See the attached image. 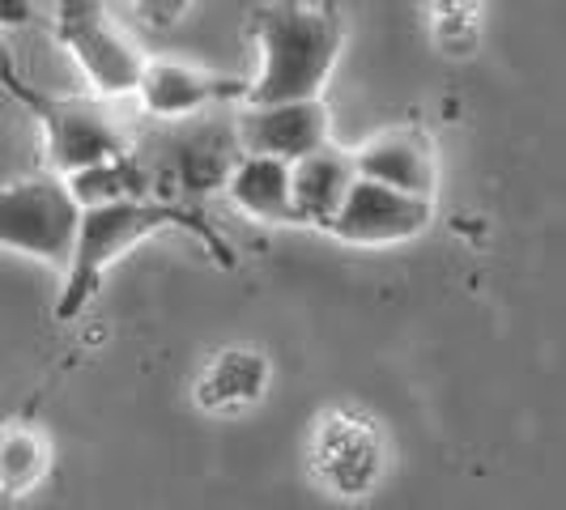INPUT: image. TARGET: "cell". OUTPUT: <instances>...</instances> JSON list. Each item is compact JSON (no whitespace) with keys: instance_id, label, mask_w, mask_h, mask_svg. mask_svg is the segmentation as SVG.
I'll list each match as a JSON object with an SVG mask.
<instances>
[{"instance_id":"6da1fadb","label":"cell","mask_w":566,"mask_h":510,"mask_svg":"<svg viewBox=\"0 0 566 510\" xmlns=\"http://www.w3.org/2000/svg\"><path fill=\"white\" fill-rule=\"evenodd\" d=\"M158 230H188L197 234L209 252L218 255V264H234L230 243L218 238L213 226L188 204H163V200H115L98 209H82V226L73 243V259L64 268V289H60L56 319H77L85 302L94 298V289L103 281V273L112 268L124 252H133L142 238Z\"/></svg>"},{"instance_id":"ba28073f","label":"cell","mask_w":566,"mask_h":510,"mask_svg":"<svg viewBox=\"0 0 566 510\" xmlns=\"http://www.w3.org/2000/svg\"><path fill=\"white\" fill-rule=\"evenodd\" d=\"M248 85L239 77H222V73H205L192 64H175V60H149L145 77L137 85V98L149 115L158 119H184V115L209 111L218 103H234L248 98Z\"/></svg>"},{"instance_id":"7c38bea8","label":"cell","mask_w":566,"mask_h":510,"mask_svg":"<svg viewBox=\"0 0 566 510\" xmlns=\"http://www.w3.org/2000/svg\"><path fill=\"white\" fill-rule=\"evenodd\" d=\"M48 472V443L30 425L0 429V493H27Z\"/></svg>"},{"instance_id":"8992f818","label":"cell","mask_w":566,"mask_h":510,"mask_svg":"<svg viewBox=\"0 0 566 510\" xmlns=\"http://www.w3.org/2000/svg\"><path fill=\"white\" fill-rule=\"evenodd\" d=\"M430 217H434V200L405 196V192L358 179L328 234L349 247H397V243L418 238L430 226Z\"/></svg>"},{"instance_id":"4fadbf2b","label":"cell","mask_w":566,"mask_h":510,"mask_svg":"<svg viewBox=\"0 0 566 510\" xmlns=\"http://www.w3.org/2000/svg\"><path fill=\"white\" fill-rule=\"evenodd\" d=\"M0 85H4V89H9V94L22 103V107H30V103L39 98V89H34V85H27V77L18 73V64H13V52L4 47V39H0Z\"/></svg>"},{"instance_id":"277c9868","label":"cell","mask_w":566,"mask_h":510,"mask_svg":"<svg viewBox=\"0 0 566 510\" xmlns=\"http://www.w3.org/2000/svg\"><path fill=\"white\" fill-rule=\"evenodd\" d=\"M30 111L43 124L48 162H52V170L64 183L85 174V170L112 167V162L133 158L128 128L115 119L103 98H52V94L39 89Z\"/></svg>"},{"instance_id":"5b68a950","label":"cell","mask_w":566,"mask_h":510,"mask_svg":"<svg viewBox=\"0 0 566 510\" xmlns=\"http://www.w3.org/2000/svg\"><path fill=\"white\" fill-rule=\"evenodd\" d=\"M56 39L103 98L137 94L149 60L133 43V34L107 13V4H85V0L56 4Z\"/></svg>"},{"instance_id":"30bf717a","label":"cell","mask_w":566,"mask_h":510,"mask_svg":"<svg viewBox=\"0 0 566 510\" xmlns=\"http://www.w3.org/2000/svg\"><path fill=\"white\" fill-rule=\"evenodd\" d=\"M354 183H358V162H354V153H345L337 145H324V149H315L312 158L294 162L290 167L294 222L328 230Z\"/></svg>"},{"instance_id":"3957f363","label":"cell","mask_w":566,"mask_h":510,"mask_svg":"<svg viewBox=\"0 0 566 510\" xmlns=\"http://www.w3.org/2000/svg\"><path fill=\"white\" fill-rule=\"evenodd\" d=\"M82 226V204L60 174L0 183V247L69 268Z\"/></svg>"},{"instance_id":"9c48e42d","label":"cell","mask_w":566,"mask_h":510,"mask_svg":"<svg viewBox=\"0 0 566 510\" xmlns=\"http://www.w3.org/2000/svg\"><path fill=\"white\" fill-rule=\"evenodd\" d=\"M358 179L367 183H379V188H392V192H405V196L418 200H434V183H439V162H434V145L422 132H384L367 141L358 153Z\"/></svg>"},{"instance_id":"7a4b0ae2","label":"cell","mask_w":566,"mask_h":510,"mask_svg":"<svg viewBox=\"0 0 566 510\" xmlns=\"http://www.w3.org/2000/svg\"><path fill=\"white\" fill-rule=\"evenodd\" d=\"M260 73L248 85V107L319 98L340 52V22L324 4H260L252 13Z\"/></svg>"},{"instance_id":"52a82bcc","label":"cell","mask_w":566,"mask_h":510,"mask_svg":"<svg viewBox=\"0 0 566 510\" xmlns=\"http://www.w3.org/2000/svg\"><path fill=\"white\" fill-rule=\"evenodd\" d=\"M234 141L252 158H273L294 167L328 145V107L319 98L248 107L234 119Z\"/></svg>"},{"instance_id":"8fae6325","label":"cell","mask_w":566,"mask_h":510,"mask_svg":"<svg viewBox=\"0 0 566 510\" xmlns=\"http://www.w3.org/2000/svg\"><path fill=\"white\" fill-rule=\"evenodd\" d=\"M227 196L255 222H294L290 196V162L239 153L227 179Z\"/></svg>"}]
</instances>
